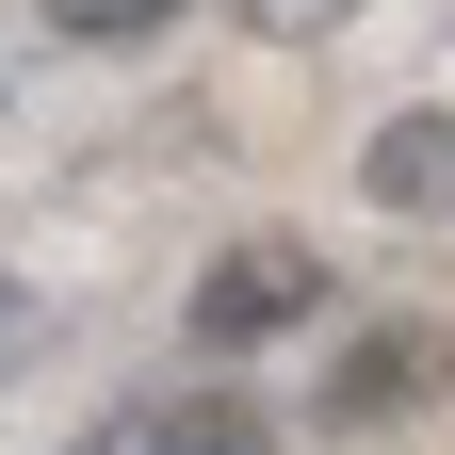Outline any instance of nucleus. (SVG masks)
Listing matches in <instances>:
<instances>
[{"label": "nucleus", "instance_id": "20e7f679", "mask_svg": "<svg viewBox=\"0 0 455 455\" xmlns=\"http://www.w3.org/2000/svg\"><path fill=\"white\" fill-rule=\"evenodd\" d=\"M439 98H407V114H374V147H358V196L374 212H439Z\"/></svg>", "mask_w": 455, "mask_h": 455}, {"label": "nucleus", "instance_id": "f03ea898", "mask_svg": "<svg viewBox=\"0 0 455 455\" xmlns=\"http://www.w3.org/2000/svg\"><path fill=\"white\" fill-rule=\"evenodd\" d=\"M423 374H439V341H423V325H358V341L325 358L309 423H325V439H390V423L423 407Z\"/></svg>", "mask_w": 455, "mask_h": 455}, {"label": "nucleus", "instance_id": "7ed1b4c3", "mask_svg": "<svg viewBox=\"0 0 455 455\" xmlns=\"http://www.w3.org/2000/svg\"><path fill=\"white\" fill-rule=\"evenodd\" d=\"M147 455H293V423L260 390H163L147 407Z\"/></svg>", "mask_w": 455, "mask_h": 455}, {"label": "nucleus", "instance_id": "f257e3e1", "mask_svg": "<svg viewBox=\"0 0 455 455\" xmlns=\"http://www.w3.org/2000/svg\"><path fill=\"white\" fill-rule=\"evenodd\" d=\"M180 325H196V358H260V341H293V325H325V244H293V228H244L196 293H180Z\"/></svg>", "mask_w": 455, "mask_h": 455}, {"label": "nucleus", "instance_id": "0eeeda50", "mask_svg": "<svg viewBox=\"0 0 455 455\" xmlns=\"http://www.w3.org/2000/svg\"><path fill=\"white\" fill-rule=\"evenodd\" d=\"M66 455H147V407H114V423H82Z\"/></svg>", "mask_w": 455, "mask_h": 455}, {"label": "nucleus", "instance_id": "423d86ee", "mask_svg": "<svg viewBox=\"0 0 455 455\" xmlns=\"http://www.w3.org/2000/svg\"><path fill=\"white\" fill-rule=\"evenodd\" d=\"M228 17H244V33H276V49H309V33H341V17H358V0H228Z\"/></svg>", "mask_w": 455, "mask_h": 455}, {"label": "nucleus", "instance_id": "39448f33", "mask_svg": "<svg viewBox=\"0 0 455 455\" xmlns=\"http://www.w3.org/2000/svg\"><path fill=\"white\" fill-rule=\"evenodd\" d=\"M180 17H196V0H33L49 49H163Z\"/></svg>", "mask_w": 455, "mask_h": 455}, {"label": "nucleus", "instance_id": "6e6552de", "mask_svg": "<svg viewBox=\"0 0 455 455\" xmlns=\"http://www.w3.org/2000/svg\"><path fill=\"white\" fill-rule=\"evenodd\" d=\"M0 358H33V276H0Z\"/></svg>", "mask_w": 455, "mask_h": 455}]
</instances>
